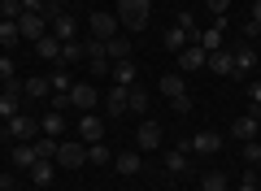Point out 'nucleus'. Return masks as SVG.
I'll return each instance as SVG.
<instances>
[{
  "mask_svg": "<svg viewBox=\"0 0 261 191\" xmlns=\"http://www.w3.org/2000/svg\"><path fill=\"white\" fill-rule=\"evenodd\" d=\"M118 22L122 26H130V31H144L148 26V18H152V0H118Z\"/></svg>",
  "mask_w": 261,
  "mask_h": 191,
  "instance_id": "1",
  "label": "nucleus"
},
{
  "mask_svg": "<svg viewBox=\"0 0 261 191\" xmlns=\"http://www.w3.org/2000/svg\"><path fill=\"white\" fill-rule=\"evenodd\" d=\"M5 126H9L5 135H9V139H18V144H35V139L44 135V130H39V122L31 118V113H13V118L5 122Z\"/></svg>",
  "mask_w": 261,
  "mask_h": 191,
  "instance_id": "2",
  "label": "nucleus"
},
{
  "mask_svg": "<svg viewBox=\"0 0 261 191\" xmlns=\"http://www.w3.org/2000/svg\"><path fill=\"white\" fill-rule=\"evenodd\" d=\"M53 165H61V170H79V165H87V144H83V139H79V144L61 139V144H57Z\"/></svg>",
  "mask_w": 261,
  "mask_h": 191,
  "instance_id": "3",
  "label": "nucleus"
},
{
  "mask_svg": "<svg viewBox=\"0 0 261 191\" xmlns=\"http://www.w3.org/2000/svg\"><path fill=\"white\" fill-rule=\"evenodd\" d=\"M65 100L74 104L79 113H96V104H100L105 96H100V91L92 87V83H74V87H70V96H65Z\"/></svg>",
  "mask_w": 261,
  "mask_h": 191,
  "instance_id": "4",
  "label": "nucleus"
},
{
  "mask_svg": "<svg viewBox=\"0 0 261 191\" xmlns=\"http://www.w3.org/2000/svg\"><path fill=\"white\" fill-rule=\"evenodd\" d=\"M48 31H53V22H48L44 13H27V9H22V18H18V35H22V39L35 44V39H44Z\"/></svg>",
  "mask_w": 261,
  "mask_h": 191,
  "instance_id": "5",
  "label": "nucleus"
},
{
  "mask_svg": "<svg viewBox=\"0 0 261 191\" xmlns=\"http://www.w3.org/2000/svg\"><path fill=\"white\" fill-rule=\"evenodd\" d=\"M183 152H200V156H214V152H222V135L218 130H196L192 139L183 144Z\"/></svg>",
  "mask_w": 261,
  "mask_h": 191,
  "instance_id": "6",
  "label": "nucleus"
},
{
  "mask_svg": "<svg viewBox=\"0 0 261 191\" xmlns=\"http://www.w3.org/2000/svg\"><path fill=\"white\" fill-rule=\"evenodd\" d=\"M87 26H92V39H105V44H109L113 35H118V13H92V22H87Z\"/></svg>",
  "mask_w": 261,
  "mask_h": 191,
  "instance_id": "7",
  "label": "nucleus"
},
{
  "mask_svg": "<svg viewBox=\"0 0 261 191\" xmlns=\"http://www.w3.org/2000/svg\"><path fill=\"white\" fill-rule=\"evenodd\" d=\"M226 22H218V26H209V31H192V44H200L205 52H218V48H226Z\"/></svg>",
  "mask_w": 261,
  "mask_h": 191,
  "instance_id": "8",
  "label": "nucleus"
},
{
  "mask_svg": "<svg viewBox=\"0 0 261 191\" xmlns=\"http://www.w3.org/2000/svg\"><path fill=\"white\" fill-rule=\"evenodd\" d=\"M200 65H209V52L200 44H187L183 52H178V74H196Z\"/></svg>",
  "mask_w": 261,
  "mask_h": 191,
  "instance_id": "9",
  "label": "nucleus"
},
{
  "mask_svg": "<svg viewBox=\"0 0 261 191\" xmlns=\"http://www.w3.org/2000/svg\"><path fill=\"white\" fill-rule=\"evenodd\" d=\"M135 148H140V152L161 148V126H157V122H148V118L140 122V130H135Z\"/></svg>",
  "mask_w": 261,
  "mask_h": 191,
  "instance_id": "10",
  "label": "nucleus"
},
{
  "mask_svg": "<svg viewBox=\"0 0 261 191\" xmlns=\"http://www.w3.org/2000/svg\"><path fill=\"white\" fill-rule=\"evenodd\" d=\"M79 139H83V144H100V139H105V122L96 118V113H83V122H79Z\"/></svg>",
  "mask_w": 261,
  "mask_h": 191,
  "instance_id": "11",
  "label": "nucleus"
},
{
  "mask_svg": "<svg viewBox=\"0 0 261 191\" xmlns=\"http://www.w3.org/2000/svg\"><path fill=\"white\" fill-rule=\"evenodd\" d=\"M126 91L130 87H118V83L105 91V113H109V118H122V113H126Z\"/></svg>",
  "mask_w": 261,
  "mask_h": 191,
  "instance_id": "12",
  "label": "nucleus"
},
{
  "mask_svg": "<svg viewBox=\"0 0 261 191\" xmlns=\"http://www.w3.org/2000/svg\"><path fill=\"white\" fill-rule=\"evenodd\" d=\"M148 104H152V96H148V87H135L126 91V113H148Z\"/></svg>",
  "mask_w": 261,
  "mask_h": 191,
  "instance_id": "13",
  "label": "nucleus"
},
{
  "mask_svg": "<svg viewBox=\"0 0 261 191\" xmlns=\"http://www.w3.org/2000/svg\"><path fill=\"white\" fill-rule=\"evenodd\" d=\"M74 31H79V18H74V13H57V18H53V35L61 39V44H65V39H74Z\"/></svg>",
  "mask_w": 261,
  "mask_h": 191,
  "instance_id": "14",
  "label": "nucleus"
},
{
  "mask_svg": "<svg viewBox=\"0 0 261 191\" xmlns=\"http://www.w3.org/2000/svg\"><path fill=\"white\" fill-rule=\"evenodd\" d=\"M209 70L214 74H235V57H231V48H218V52H209Z\"/></svg>",
  "mask_w": 261,
  "mask_h": 191,
  "instance_id": "15",
  "label": "nucleus"
},
{
  "mask_svg": "<svg viewBox=\"0 0 261 191\" xmlns=\"http://www.w3.org/2000/svg\"><path fill=\"white\" fill-rule=\"evenodd\" d=\"M231 57H235V70H240V74H248L252 65L261 61V57L252 52V44H235V48H231Z\"/></svg>",
  "mask_w": 261,
  "mask_h": 191,
  "instance_id": "16",
  "label": "nucleus"
},
{
  "mask_svg": "<svg viewBox=\"0 0 261 191\" xmlns=\"http://www.w3.org/2000/svg\"><path fill=\"white\" fill-rule=\"evenodd\" d=\"M35 52L44 57V61H61V39H57L53 31H48L44 39H35Z\"/></svg>",
  "mask_w": 261,
  "mask_h": 191,
  "instance_id": "17",
  "label": "nucleus"
},
{
  "mask_svg": "<svg viewBox=\"0 0 261 191\" xmlns=\"http://www.w3.org/2000/svg\"><path fill=\"white\" fill-rule=\"evenodd\" d=\"M187 44H192V31H183V26H170V31H166V52L178 57Z\"/></svg>",
  "mask_w": 261,
  "mask_h": 191,
  "instance_id": "18",
  "label": "nucleus"
},
{
  "mask_svg": "<svg viewBox=\"0 0 261 191\" xmlns=\"http://www.w3.org/2000/svg\"><path fill=\"white\" fill-rule=\"evenodd\" d=\"M113 83L118 87H135V61H113Z\"/></svg>",
  "mask_w": 261,
  "mask_h": 191,
  "instance_id": "19",
  "label": "nucleus"
},
{
  "mask_svg": "<svg viewBox=\"0 0 261 191\" xmlns=\"http://www.w3.org/2000/svg\"><path fill=\"white\" fill-rule=\"evenodd\" d=\"M105 52H109V61H130V39L126 35H113L109 44H105Z\"/></svg>",
  "mask_w": 261,
  "mask_h": 191,
  "instance_id": "20",
  "label": "nucleus"
},
{
  "mask_svg": "<svg viewBox=\"0 0 261 191\" xmlns=\"http://www.w3.org/2000/svg\"><path fill=\"white\" fill-rule=\"evenodd\" d=\"M261 135V126H257V118H235V139H240V144H248V139H257Z\"/></svg>",
  "mask_w": 261,
  "mask_h": 191,
  "instance_id": "21",
  "label": "nucleus"
},
{
  "mask_svg": "<svg viewBox=\"0 0 261 191\" xmlns=\"http://www.w3.org/2000/svg\"><path fill=\"white\" fill-rule=\"evenodd\" d=\"M161 96H170V100L187 96V87H183V74H161Z\"/></svg>",
  "mask_w": 261,
  "mask_h": 191,
  "instance_id": "22",
  "label": "nucleus"
},
{
  "mask_svg": "<svg viewBox=\"0 0 261 191\" xmlns=\"http://www.w3.org/2000/svg\"><path fill=\"white\" fill-rule=\"evenodd\" d=\"M35 161H39L35 144H18V148H13V165H18V170H31Z\"/></svg>",
  "mask_w": 261,
  "mask_h": 191,
  "instance_id": "23",
  "label": "nucleus"
},
{
  "mask_svg": "<svg viewBox=\"0 0 261 191\" xmlns=\"http://www.w3.org/2000/svg\"><path fill=\"white\" fill-rule=\"evenodd\" d=\"M200 191H231V178H226L222 170H209L205 178H200Z\"/></svg>",
  "mask_w": 261,
  "mask_h": 191,
  "instance_id": "24",
  "label": "nucleus"
},
{
  "mask_svg": "<svg viewBox=\"0 0 261 191\" xmlns=\"http://www.w3.org/2000/svg\"><path fill=\"white\" fill-rule=\"evenodd\" d=\"M113 170L118 174H140V152H118L113 156Z\"/></svg>",
  "mask_w": 261,
  "mask_h": 191,
  "instance_id": "25",
  "label": "nucleus"
},
{
  "mask_svg": "<svg viewBox=\"0 0 261 191\" xmlns=\"http://www.w3.org/2000/svg\"><path fill=\"white\" fill-rule=\"evenodd\" d=\"M53 161H35L31 165V182H35V187H48V182H53Z\"/></svg>",
  "mask_w": 261,
  "mask_h": 191,
  "instance_id": "26",
  "label": "nucleus"
},
{
  "mask_svg": "<svg viewBox=\"0 0 261 191\" xmlns=\"http://www.w3.org/2000/svg\"><path fill=\"white\" fill-rule=\"evenodd\" d=\"M39 130H44V135H53V139H61V130H65V118L61 113H44V122H39Z\"/></svg>",
  "mask_w": 261,
  "mask_h": 191,
  "instance_id": "27",
  "label": "nucleus"
},
{
  "mask_svg": "<svg viewBox=\"0 0 261 191\" xmlns=\"http://www.w3.org/2000/svg\"><path fill=\"white\" fill-rule=\"evenodd\" d=\"M87 165H113V152L105 148V139L100 144H87Z\"/></svg>",
  "mask_w": 261,
  "mask_h": 191,
  "instance_id": "28",
  "label": "nucleus"
},
{
  "mask_svg": "<svg viewBox=\"0 0 261 191\" xmlns=\"http://www.w3.org/2000/svg\"><path fill=\"white\" fill-rule=\"evenodd\" d=\"M13 113H22V96H13V91H5V96H0V118L9 122Z\"/></svg>",
  "mask_w": 261,
  "mask_h": 191,
  "instance_id": "29",
  "label": "nucleus"
},
{
  "mask_svg": "<svg viewBox=\"0 0 261 191\" xmlns=\"http://www.w3.org/2000/svg\"><path fill=\"white\" fill-rule=\"evenodd\" d=\"M18 22H13V18H0V44H5V48H13V44H18Z\"/></svg>",
  "mask_w": 261,
  "mask_h": 191,
  "instance_id": "30",
  "label": "nucleus"
},
{
  "mask_svg": "<svg viewBox=\"0 0 261 191\" xmlns=\"http://www.w3.org/2000/svg\"><path fill=\"white\" fill-rule=\"evenodd\" d=\"M48 87H53V96H70V87H74V78H70L65 70H57L53 78H48Z\"/></svg>",
  "mask_w": 261,
  "mask_h": 191,
  "instance_id": "31",
  "label": "nucleus"
},
{
  "mask_svg": "<svg viewBox=\"0 0 261 191\" xmlns=\"http://www.w3.org/2000/svg\"><path fill=\"white\" fill-rule=\"evenodd\" d=\"M166 170L170 174H183L187 170V152H183V148H170V152H166Z\"/></svg>",
  "mask_w": 261,
  "mask_h": 191,
  "instance_id": "32",
  "label": "nucleus"
},
{
  "mask_svg": "<svg viewBox=\"0 0 261 191\" xmlns=\"http://www.w3.org/2000/svg\"><path fill=\"white\" fill-rule=\"evenodd\" d=\"M65 61H83V44H79V39H65L61 44V65Z\"/></svg>",
  "mask_w": 261,
  "mask_h": 191,
  "instance_id": "33",
  "label": "nucleus"
},
{
  "mask_svg": "<svg viewBox=\"0 0 261 191\" xmlns=\"http://www.w3.org/2000/svg\"><path fill=\"white\" fill-rule=\"evenodd\" d=\"M48 78H27V100H35V96H48Z\"/></svg>",
  "mask_w": 261,
  "mask_h": 191,
  "instance_id": "34",
  "label": "nucleus"
},
{
  "mask_svg": "<svg viewBox=\"0 0 261 191\" xmlns=\"http://www.w3.org/2000/svg\"><path fill=\"white\" fill-rule=\"evenodd\" d=\"M0 18H22V0H0Z\"/></svg>",
  "mask_w": 261,
  "mask_h": 191,
  "instance_id": "35",
  "label": "nucleus"
},
{
  "mask_svg": "<svg viewBox=\"0 0 261 191\" xmlns=\"http://www.w3.org/2000/svg\"><path fill=\"white\" fill-rule=\"evenodd\" d=\"M244 161H252V165L261 161V144H257V139H248V144H244Z\"/></svg>",
  "mask_w": 261,
  "mask_h": 191,
  "instance_id": "36",
  "label": "nucleus"
},
{
  "mask_svg": "<svg viewBox=\"0 0 261 191\" xmlns=\"http://www.w3.org/2000/svg\"><path fill=\"white\" fill-rule=\"evenodd\" d=\"M205 5H209L214 18H226V9H231V0H205Z\"/></svg>",
  "mask_w": 261,
  "mask_h": 191,
  "instance_id": "37",
  "label": "nucleus"
},
{
  "mask_svg": "<svg viewBox=\"0 0 261 191\" xmlns=\"http://www.w3.org/2000/svg\"><path fill=\"white\" fill-rule=\"evenodd\" d=\"M170 104H174L178 118H187V113H192V96H178V100H170Z\"/></svg>",
  "mask_w": 261,
  "mask_h": 191,
  "instance_id": "38",
  "label": "nucleus"
},
{
  "mask_svg": "<svg viewBox=\"0 0 261 191\" xmlns=\"http://www.w3.org/2000/svg\"><path fill=\"white\" fill-rule=\"evenodd\" d=\"M9 78H18V74H13V61H9V57H0V83H9Z\"/></svg>",
  "mask_w": 261,
  "mask_h": 191,
  "instance_id": "39",
  "label": "nucleus"
},
{
  "mask_svg": "<svg viewBox=\"0 0 261 191\" xmlns=\"http://www.w3.org/2000/svg\"><path fill=\"white\" fill-rule=\"evenodd\" d=\"M174 26H183V31H196V22H192V13L183 9V13H178V22H174Z\"/></svg>",
  "mask_w": 261,
  "mask_h": 191,
  "instance_id": "40",
  "label": "nucleus"
},
{
  "mask_svg": "<svg viewBox=\"0 0 261 191\" xmlns=\"http://www.w3.org/2000/svg\"><path fill=\"white\" fill-rule=\"evenodd\" d=\"M248 100H252V104L261 109V83H252V87H248Z\"/></svg>",
  "mask_w": 261,
  "mask_h": 191,
  "instance_id": "41",
  "label": "nucleus"
},
{
  "mask_svg": "<svg viewBox=\"0 0 261 191\" xmlns=\"http://www.w3.org/2000/svg\"><path fill=\"white\" fill-rule=\"evenodd\" d=\"M235 191H257V174H248V178H244V182H240Z\"/></svg>",
  "mask_w": 261,
  "mask_h": 191,
  "instance_id": "42",
  "label": "nucleus"
},
{
  "mask_svg": "<svg viewBox=\"0 0 261 191\" xmlns=\"http://www.w3.org/2000/svg\"><path fill=\"white\" fill-rule=\"evenodd\" d=\"M252 26L261 31V0H252Z\"/></svg>",
  "mask_w": 261,
  "mask_h": 191,
  "instance_id": "43",
  "label": "nucleus"
},
{
  "mask_svg": "<svg viewBox=\"0 0 261 191\" xmlns=\"http://www.w3.org/2000/svg\"><path fill=\"white\" fill-rule=\"evenodd\" d=\"M252 118H257V126H261V109H257V113H252Z\"/></svg>",
  "mask_w": 261,
  "mask_h": 191,
  "instance_id": "44",
  "label": "nucleus"
},
{
  "mask_svg": "<svg viewBox=\"0 0 261 191\" xmlns=\"http://www.w3.org/2000/svg\"><path fill=\"white\" fill-rule=\"evenodd\" d=\"M0 57H5V44H0Z\"/></svg>",
  "mask_w": 261,
  "mask_h": 191,
  "instance_id": "45",
  "label": "nucleus"
},
{
  "mask_svg": "<svg viewBox=\"0 0 261 191\" xmlns=\"http://www.w3.org/2000/svg\"><path fill=\"white\" fill-rule=\"evenodd\" d=\"M9 191H18V187H9Z\"/></svg>",
  "mask_w": 261,
  "mask_h": 191,
  "instance_id": "46",
  "label": "nucleus"
},
{
  "mask_svg": "<svg viewBox=\"0 0 261 191\" xmlns=\"http://www.w3.org/2000/svg\"><path fill=\"white\" fill-rule=\"evenodd\" d=\"M57 5H61V0H57Z\"/></svg>",
  "mask_w": 261,
  "mask_h": 191,
  "instance_id": "47",
  "label": "nucleus"
},
{
  "mask_svg": "<svg viewBox=\"0 0 261 191\" xmlns=\"http://www.w3.org/2000/svg\"><path fill=\"white\" fill-rule=\"evenodd\" d=\"M257 165H261V161H257Z\"/></svg>",
  "mask_w": 261,
  "mask_h": 191,
  "instance_id": "48",
  "label": "nucleus"
}]
</instances>
